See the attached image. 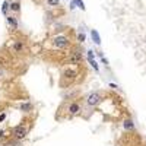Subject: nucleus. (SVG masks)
<instances>
[{"mask_svg":"<svg viewBox=\"0 0 146 146\" xmlns=\"http://www.w3.org/2000/svg\"><path fill=\"white\" fill-rule=\"evenodd\" d=\"M124 127L131 130L133 127H135V124H133V121H131V120H126V121H124Z\"/></svg>","mask_w":146,"mask_h":146,"instance_id":"1a4fd4ad","label":"nucleus"},{"mask_svg":"<svg viewBox=\"0 0 146 146\" xmlns=\"http://www.w3.org/2000/svg\"><path fill=\"white\" fill-rule=\"evenodd\" d=\"M7 23L13 28V29H16L18 28V22H16V19L13 18V16H7Z\"/></svg>","mask_w":146,"mask_h":146,"instance_id":"423d86ee","label":"nucleus"},{"mask_svg":"<svg viewBox=\"0 0 146 146\" xmlns=\"http://www.w3.org/2000/svg\"><path fill=\"white\" fill-rule=\"evenodd\" d=\"M21 110H22V111H31L32 105H31V104H22V105H21Z\"/></svg>","mask_w":146,"mask_h":146,"instance_id":"6e6552de","label":"nucleus"},{"mask_svg":"<svg viewBox=\"0 0 146 146\" xmlns=\"http://www.w3.org/2000/svg\"><path fill=\"white\" fill-rule=\"evenodd\" d=\"M47 3L50 6H58V0H47Z\"/></svg>","mask_w":146,"mask_h":146,"instance_id":"9b49d317","label":"nucleus"},{"mask_svg":"<svg viewBox=\"0 0 146 146\" xmlns=\"http://www.w3.org/2000/svg\"><path fill=\"white\" fill-rule=\"evenodd\" d=\"M15 50H16L18 53L22 50V44H21V42H16V44H15Z\"/></svg>","mask_w":146,"mask_h":146,"instance_id":"4468645a","label":"nucleus"},{"mask_svg":"<svg viewBox=\"0 0 146 146\" xmlns=\"http://www.w3.org/2000/svg\"><path fill=\"white\" fill-rule=\"evenodd\" d=\"M91 35H92V40H94V42H95V44H101V38H100V34L96 32L95 29H92V31H91Z\"/></svg>","mask_w":146,"mask_h":146,"instance_id":"39448f33","label":"nucleus"},{"mask_svg":"<svg viewBox=\"0 0 146 146\" xmlns=\"http://www.w3.org/2000/svg\"><path fill=\"white\" fill-rule=\"evenodd\" d=\"M5 118H6V114H2V115H0V123H2Z\"/></svg>","mask_w":146,"mask_h":146,"instance_id":"dca6fc26","label":"nucleus"},{"mask_svg":"<svg viewBox=\"0 0 146 146\" xmlns=\"http://www.w3.org/2000/svg\"><path fill=\"white\" fill-rule=\"evenodd\" d=\"M7 6H9V3H7V2H5V3H3V7H2V12H3L5 15L7 13Z\"/></svg>","mask_w":146,"mask_h":146,"instance_id":"ddd939ff","label":"nucleus"},{"mask_svg":"<svg viewBox=\"0 0 146 146\" xmlns=\"http://www.w3.org/2000/svg\"><path fill=\"white\" fill-rule=\"evenodd\" d=\"M67 44H69V40L66 36H56L54 38V45L58 48H64V47H67Z\"/></svg>","mask_w":146,"mask_h":146,"instance_id":"f03ea898","label":"nucleus"},{"mask_svg":"<svg viewBox=\"0 0 146 146\" xmlns=\"http://www.w3.org/2000/svg\"><path fill=\"white\" fill-rule=\"evenodd\" d=\"M79 111H80L79 104H70V107H69V113L70 114H78Z\"/></svg>","mask_w":146,"mask_h":146,"instance_id":"20e7f679","label":"nucleus"},{"mask_svg":"<svg viewBox=\"0 0 146 146\" xmlns=\"http://www.w3.org/2000/svg\"><path fill=\"white\" fill-rule=\"evenodd\" d=\"M89 63L92 64V67H94L95 70H98V64H96V62H95L94 58H89Z\"/></svg>","mask_w":146,"mask_h":146,"instance_id":"f8f14e48","label":"nucleus"},{"mask_svg":"<svg viewBox=\"0 0 146 146\" xmlns=\"http://www.w3.org/2000/svg\"><path fill=\"white\" fill-rule=\"evenodd\" d=\"M79 41H80V42L85 41V35H83V34H79Z\"/></svg>","mask_w":146,"mask_h":146,"instance_id":"2eb2a0df","label":"nucleus"},{"mask_svg":"<svg viewBox=\"0 0 146 146\" xmlns=\"http://www.w3.org/2000/svg\"><path fill=\"white\" fill-rule=\"evenodd\" d=\"M100 101H101V95L98 92H92L86 100L88 105H96V104H100Z\"/></svg>","mask_w":146,"mask_h":146,"instance_id":"f257e3e1","label":"nucleus"},{"mask_svg":"<svg viewBox=\"0 0 146 146\" xmlns=\"http://www.w3.org/2000/svg\"><path fill=\"white\" fill-rule=\"evenodd\" d=\"M13 135H15L16 139L25 137V135H27V129H25V127H22V126H18V127L15 129V131H13Z\"/></svg>","mask_w":146,"mask_h":146,"instance_id":"7ed1b4c3","label":"nucleus"},{"mask_svg":"<svg viewBox=\"0 0 146 146\" xmlns=\"http://www.w3.org/2000/svg\"><path fill=\"white\" fill-rule=\"evenodd\" d=\"M9 6H10V9L13 10V12H19V10H21V3H18V2H13V3H10Z\"/></svg>","mask_w":146,"mask_h":146,"instance_id":"0eeeda50","label":"nucleus"},{"mask_svg":"<svg viewBox=\"0 0 146 146\" xmlns=\"http://www.w3.org/2000/svg\"><path fill=\"white\" fill-rule=\"evenodd\" d=\"M73 3H75V6L78 5L82 10H85V5H83V2H82V0H73Z\"/></svg>","mask_w":146,"mask_h":146,"instance_id":"9d476101","label":"nucleus"}]
</instances>
